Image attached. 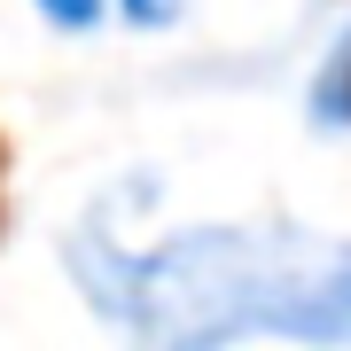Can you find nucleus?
<instances>
[{
    "instance_id": "obj_1",
    "label": "nucleus",
    "mask_w": 351,
    "mask_h": 351,
    "mask_svg": "<svg viewBox=\"0 0 351 351\" xmlns=\"http://www.w3.org/2000/svg\"><path fill=\"white\" fill-rule=\"evenodd\" d=\"M71 281L133 351H351V242L313 226H172L156 242L78 226Z\"/></svg>"
},
{
    "instance_id": "obj_2",
    "label": "nucleus",
    "mask_w": 351,
    "mask_h": 351,
    "mask_svg": "<svg viewBox=\"0 0 351 351\" xmlns=\"http://www.w3.org/2000/svg\"><path fill=\"white\" fill-rule=\"evenodd\" d=\"M313 125L351 133V24L336 32V47H328L320 71H313Z\"/></svg>"
},
{
    "instance_id": "obj_3",
    "label": "nucleus",
    "mask_w": 351,
    "mask_h": 351,
    "mask_svg": "<svg viewBox=\"0 0 351 351\" xmlns=\"http://www.w3.org/2000/svg\"><path fill=\"white\" fill-rule=\"evenodd\" d=\"M117 8H125V24L164 32V24H180V16H188V0H117Z\"/></svg>"
},
{
    "instance_id": "obj_4",
    "label": "nucleus",
    "mask_w": 351,
    "mask_h": 351,
    "mask_svg": "<svg viewBox=\"0 0 351 351\" xmlns=\"http://www.w3.org/2000/svg\"><path fill=\"white\" fill-rule=\"evenodd\" d=\"M47 24H63V32H86V24H101V0H32Z\"/></svg>"
}]
</instances>
